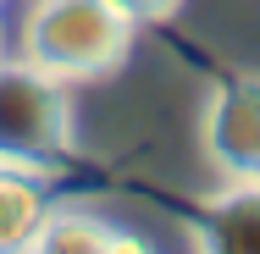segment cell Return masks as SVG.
<instances>
[{"label": "cell", "instance_id": "8992f818", "mask_svg": "<svg viewBox=\"0 0 260 254\" xmlns=\"http://www.w3.org/2000/svg\"><path fill=\"white\" fill-rule=\"evenodd\" d=\"M111 243V227H105L100 215H89V210H45V221H39V232H34V243L28 254H105Z\"/></svg>", "mask_w": 260, "mask_h": 254}, {"label": "cell", "instance_id": "9c48e42d", "mask_svg": "<svg viewBox=\"0 0 260 254\" xmlns=\"http://www.w3.org/2000/svg\"><path fill=\"white\" fill-rule=\"evenodd\" d=\"M0 55H6V45H0Z\"/></svg>", "mask_w": 260, "mask_h": 254}, {"label": "cell", "instance_id": "6da1fadb", "mask_svg": "<svg viewBox=\"0 0 260 254\" xmlns=\"http://www.w3.org/2000/svg\"><path fill=\"white\" fill-rule=\"evenodd\" d=\"M127 45L133 22L111 0H34L17 55L61 83H89L100 72H116Z\"/></svg>", "mask_w": 260, "mask_h": 254}, {"label": "cell", "instance_id": "3957f363", "mask_svg": "<svg viewBox=\"0 0 260 254\" xmlns=\"http://www.w3.org/2000/svg\"><path fill=\"white\" fill-rule=\"evenodd\" d=\"M200 138L216 171L227 177H260V83L249 78H227L216 83L205 105Z\"/></svg>", "mask_w": 260, "mask_h": 254}, {"label": "cell", "instance_id": "ba28073f", "mask_svg": "<svg viewBox=\"0 0 260 254\" xmlns=\"http://www.w3.org/2000/svg\"><path fill=\"white\" fill-rule=\"evenodd\" d=\"M105 254H155L144 238H133V232H111V243H105Z\"/></svg>", "mask_w": 260, "mask_h": 254}, {"label": "cell", "instance_id": "30bf717a", "mask_svg": "<svg viewBox=\"0 0 260 254\" xmlns=\"http://www.w3.org/2000/svg\"><path fill=\"white\" fill-rule=\"evenodd\" d=\"M22 254H28V249H22Z\"/></svg>", "mask_w": 260, "mask_h": 254}, {"label": "cell", "instance_id": "7a4b0ae2", "mask_svg": "<svg viewBox=\"0 0 260 254\" xmlns=\"http://www.w3.org/2000/svg\"><path fill=\"white\" fill-rule=\"evenodd\" d=\"M72 155V100L67 83L22 55H0V166L50 177Z\"/></svg>", "mask_w": 260, "mask_h": 254}, {"label": "cell", "instance_id": "5b68a950", "mask_svg": "<svg viewBox=\"0 0 260 254\" xmlns=\"http://www.w3.org/2000/svg\"><path fill=\"white\" fill-rule=\"evenodd\" d=\"M50 210L45 194V177H28V171H6L0 166V254H22L34 243L39 221Z\"/></svg>", "mask_w": 260, "mask_h": 254}, {"label": "cell", "instance_id": "277c9868", "mask_svg": "<svg viewBox=\"0 0 260 254\" xmlns=\"http://www.w3.org/2000/svg\"><path fill=\"white\" fill-rule=\"evenodd\" d=\"M200 254H260V177H227L194 215Z\"/></svg>", "mask_w": 260, "mask_h": 254}, {"label": "cell", "instance_id": "52a82bcc", "mask_svg": "<svg viewBox=\"0 0 260 254\" xmlns=\"http://www.w3.org/2000/svg\"><path fill=\"white\" fill-rule=\"evenodd\" d=\"M111 6H116L133 28H139V22H160V17H172L183 0H111Z\"/></svg>", "mask_w": 260, "mask_h": 254}]
</instances>
